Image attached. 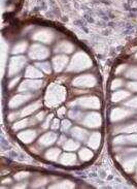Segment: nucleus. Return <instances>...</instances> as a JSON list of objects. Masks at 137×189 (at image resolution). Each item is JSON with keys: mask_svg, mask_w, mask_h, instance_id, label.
<instances>
[{"mask_svg": "<svg viewBox=\"0 0 137 189\" xmlns=\"http://www.w3.org/2000/svg\"><path fill=\"white\" fill-rule=\"evenodd\" d=\"M126 86L131 92H137V81H135V82H128Z\"/></svg>", "mask_w": 137, "mask_h": 189, "instance_id": "37", "label": "nucleus"}, {"mask_svg": "<svg viewBox=\"0 0 137 189\" xmlns=\"http://www.w3.org/2000/svg\"><path fill=\"white\" fill-rule=\"evenodd\" d=\"M124 106L130 107V109H137V96L124 103Z\"/></svg>", "mask_w": 137, "mask_h": 189, "instance_id": "35", "label": "nucleus"}, {"mask_svg": "<svg viewBox=\"0 0 137 189\" xmlns=\"http://www.w3.org/2000/svg\"><path fill=\"white\" fill-rule=\"evenodd\" d=\"M115 133H137V123H132V124H127L118 127L117 129H115Z\"/></svg>", "mask_w": 137, "mask_h": 189, "instance_id": "23", "label": "nucleus"}, {"mask_svg": "<svg viewBox=\"0 0 137 189\" xmlns=\"http://www.w3.org/2000/svg\"><path fill=\"white\" fill-rule=\"evenodd\" d=\"M28 176H29V173H27V172H20V173L16 174L14 178L16 179V180H18V181H19V180H22V179L27 178V177H28Z\"/></svg>", "mask_w": 137, "mask_h": 189, "instance_id": "38", "label": "nucleus"}, {"mask_svg": "<svg viewBox=\"0 0 137 189\" xmlns=\"http://www.w3.org/2000/svg\"><path fill=\"white\" fill-rule=\"evenodd\" d=\"M124 85V81L122 79H115L111 82V89L112 91H115V90H117L118 88H120Z\"/></svg>", "mask_w": 137, "mask_h": 189, "instance_id": "33", "label": "nucleus"}, {"mask_svg": "<svg viewBox=\"0 0 137 189\" xmlns=\"http://www.w3.org/2000/svg\"><path fill=\"white\" fill-rule=\"evenodd\" d=\"M70 134L73 139L79 141V142H86L89 139V132L85 128L79 127V126H74L73 128H71Z\"/></svg>", "mask_w": 137, "mask_h": 189, "instance_id": "15", "label": "nucleus"}, {"mask_svg": "<svg viewBox=\"0 0 137 189\" xmlns=\"http://www.w3.org/2000/svg\"><path fill=\"white\" fill-rule=\"evenodd\" d=\"M49 55H50L49 50L41 46H38V44L32 46L30 52H29V57L32 60H43L47 58Z\"/></svg>", "mask_w": 137, "mask_h": 189, "instance_id": "9", "label": "nucleus"}, {"mask_svg": "<svg viewBox=\"0 0 137 189\" xmlns=\"http://www.w3.org/2000/svg\"><path fill=\"white\" fill-rule=\"evenodd\" d=\"M131 96V92L126 91V90H119V91H115L111 94V99L112 103H120L122 100H125L127 98H129Z\"/></svg>", "mask_w": 137, "mask_h": 189, "instance_id": "22", "label": "nucleus"}, {"mask_svg": "<svg viewBox=\"0 0 137 189\" xmlns=\"http://www.w3.org/2000/svg\"><path fill=\"white\" fill-rule=\"evenodd\" d=\"M42 106L41 100H36L33 103H30L29 106H27L25 107H23L22 110L19 111L18 113V118H26V117L32 115L33 113H35L36 111H38Z\"/></svg>", "mask_w": 137, "mask_h": 189, "instance_id": "11", "label": "nucleus"}, {"mask_svg": "<svg viewBox=\"0 0 137 189\" xmlns=\"http://www.w3.org/2000/svg\"><path fill=\"white\" fill-rule=\"evenodd\" d=\"M35 66L38 67L39 69L42 71V73L46 74H50L52 73V67H50V64L49 62H39V63H36Z\"/></svg>", "mask_w": 137, "mask_h": 189, "instance_id": "28", "label": "nucleus"}, {"mask_svg": "<svg viewBox=\"0 0 137 189\" xmlns=\"http://www.w3.org/2000/svg\"><path fill=\"white\" fill-rule=\"evenodd\" d=\"M101 143V133L100 132H93L91 136H89V139L87 141V145L89 146V148H91L92 150H97L99 148Z\"/></svg>", "mask_w": 137, "mask_h": 189, "instance_id": "20", "label": "nucleus"}, {"mask_svg": "<svg viewBox=\"0 0 137 189\" xmlns=\"http://www.w3.org/2000/svg\"><path fill=\"white\" fill-rule=\"evenodd\" d=\"M79 147H80L79 142H77V141L73 139H70V140H67L66 143L63 145V149L65 151L73 152V151H76L77 149H79Z\"/></svg>", "mask_w": 137, "mask_h": 189, "instance_id": "25", "label": "nucleus"}, {"mask_svg": "<svg viewBox=\"0 0 137 189\" xmlns=\"http://www.w3.org/2000/svg\"><path fill=\"white\" fill-rule=\"evenodd\" d=\"M66 141H67V137L65 134H62V136H60L58 137V140H57V144L59 146H63L65 143H66Z\"/></svg>", "mask_w": 137, "mask_h": 189, "instance_id": "40", "label": "nucleus"}, {"mask_svg": "<svg viewBox=\"0 0 137 189\" xmlns=\"http://www.w3.org/2000/svg\"><path fill=\"white\" fill-rule=\"evenodd\" d=\"M33 98V94L32 93H19V94L14 95L8 103V107L11 110L18 109L19 107H21L22 104L25 103H28L29 100Z\"/></svg>", "mask_w": 137, "mask_h": 189, "instance_id": "8", "label": "nucleus"}, {"mask_svg": "<svg viewBox=\"0 0 137 189\" xmlns=\"http://www.w3.org/2000/svg\"><path fill=\"white\" fill-rule=\"evenodd\" d=\"M115 145H137V133H129L115 137Z\"/></svg>", "mask_w": 137, "mask_h": 189, "instance_id": "13", "label": "nucleus"}, {"mask_svg": "<svg viewBox=\"0 0 137 189\" xmlns=\"http://www.w3.org/2000/svg\"><path fill=\"white\" fill-rule=\"evenodd\" d=\"M25 187H26L25 184H23V185H16V186H14V188H25Z\"/></svg>", "mask_w": 137, "mask_h": 189, "instance_id": "46", "label": "nucleus"}, {"mask_svg": "<svg viewBox=\"0 0 137 189\" xmlns=\"http://www.w3.org/2000/svg\"><path fill=\"white\" fill-rule=\"evenodd\" d=\"M66 88L60 84L53 83L47 87L44 95V103L47 107H56L66 99Z\"/></svg>", "mask_w": 137, "mask_h": 189, "instance_id": "1", "label": "nucleus"}, {"mask_svg": "<svg viewBox=\"0 0 137 189\" xmlns=\"http://www.w3.org/2000/svg\"><path fill=\"white\" fill-rule=\"evenodd\" d=\"M60 156H61V150L59 148H50L44 154L46 159L50 161H58Z\"/></svg>", "mask_w": 137, "mask_h": 189, "instance_id": "24", "label": "nucleus"}, {"mask_svg": "<svg viewBox=\"0 0 137 189\" xmlns=\"http://www.w3.org/2000/svg\"><path fill=\"white\" fill-rule=\"evenodd\" d=\"M53 117H54L53 114H50V115L46 117V119L43 120V123L41 124V128H42V129H47V128L50 127V123H52Z\"/></svg>", "mask_w": 137, "mask_h": 189, "instance_id": "32", "label": "nucleus"}, {"mask_svg": "<svg viewBox=\"0 0 137 189\" xmlns=\"http://www.w3.org/2000/svg\"><path fill=\"white\" fill-rule=\"evenodd\" d=\"M92 66V61L84 53H77L73 56L69 66L66 68L68 73H79L86 69H89Z\"/></svg>", "mask_w": 137, "mask_h": 189, "instance_id": "2", "label": "nucleus"}, {"mask_svg": "<svg viewBox=\"0 0 137 189\" xmlns=\"http://www.w3.org/2000/svg\"><path fill=\"white\" fill-rule=\"evenodd\" d=\"M25 78L27 79H40L43 77V74L38 67H34L32 65H29L25 70Z\"/></svg>", "mask_w": 137, "mask_h": 189, "instance_id": "21", "label": "nucleus"}, {"mask_svg": "<svg viewBox=\"0 0 137 189\" xmlns=\"http://www.w3.org/2000/svg\"><path fill=\"white\" fill-rule=\"evenodd\" d=\"M69 61L67 56L65 55H58L53 58V68L56 73H61L67 67V63Z\"/></svg>", "mask_w": 137, "mask_h": 189, "instance_id": "14", "label": "nucleus"}, {"mask_svg": "<svg viewBox=\"0 0 137 189\" xmlns=\"http://www.w3.org/2000/svg\"><path fill=\"white\" fill-rule=\"evenodd\" d=\"M136 58H137V55H136Z\"/></svg>", "mask_w": 137, "mask_h": 189, "instance_id": "48", "label": "nucleus"}, {"mask_svg": "<svg viewBox=\"0 0 137 189\" xmlns=\"http://www.w3.org/2000/svg\"><path fill=\"white\" fill-rule=\"evenodd\" d=\"M136 173H137V169H136Z\"/></svg>", "mask_w": 137, "mask_h": 189, "instance_id": "47", "label": "nucleus"}, {"mask_svg": "<svg viewBox=\"0 0 137 189\" xmlns=\"http://www.w3.org/2000/svg\"><path fill=\"white\" fill-rule=\"evenodd\" d=\"M70 107H79L83 110H98L100 109V100L96 96H84L75 99L69 103Z\"/></svg>", "mask_w": 137, "mask_h": 189, "instance_id": "3", "label": "nucleus"}, {"mask_svg": "<svg viewBox=\"0 0 137 189\" xmlns=\"http://www.w3.org/2000/svg\"><path fill=\"white\" fill-rule=\"evenodd\" d=\"M20 79H21V77L19 76V77H16L14 78V79L11 81V82L8 84V89H11V88H14V86L17 85L18 83H19V81H20Z\"/></svg>", "mask_w": 137, "mask_h": 189, "instance_id": "43", "label": "nucleus"}, {"mask_svg": "<svg viewBox=\"0 0 137 189\" xmlns=\"http://www.w3.org/2000/svg\"><path fill=\"white\" fill-rule=\"evenodd\" d=\"M122 166H123L124 170H126L127 173L133 172L134 170L137 169V154L129 156V157L126 158V159H124V161L122 162Z\"/></svg>", "mask_w": 137, "mask_h": 189, "instance_id": "19", "label": "nucleus"}, {"mask_svg": "<svg viewBox=\"0 0 137 189\" xmlns=\"http://www.w3.org/2000/svg\"><path fill=\"white\" fill-rule=\"evenodd\" d=\"M75 184L73 182L69 181V180H63L61 182H57L55 184L50 185V188H73Z\"/></svg>", "mask_w": 137, "mask_h": 189, "instance_id": "27", "label": "nucleus"}, {"mask_svg": "<svg viewBox=\"0 0 137 189\" xmlns=\"http://www.w3.org/2000/svg\"><path fill=\"white\" fill-rule=\"evenodd\" d=\"M11 183V179H5V180H3V181H2V184H10Z\"/></svg>", "mask_w": 137, "mask_h": 189, "instance_id": "45", "label": "nucleus"}, {"mask_svg": "<svg viewBox=\"0 0 137 189\" xmlns=\"http://www.w3.org/2000/svg\"><path fill=\"white\" fill-rule=\"evenodd\" d=\"M57 115H58V118H63V117L66 115V107H60V109H58Z\"/></svg>", "mask_w": 137, "mask_h": 189, "instance_id": "41", "label": "nucleus"}, {"mask_svg": "<svg viewBox=\"0 0 137 189\" xmlns=\"http://www.w3.org/2000/svg\"><path fill=\"white\" fill-rule=\"evenodd\" d=\"M35 117H36V119H37L38 122L43 121V120L46 119V112H44V111H41V112L38 113L37 115H35Z\"/></svg>", "mask_w": 137, "mask_h": 189, "instance_id": "42", "label": "nucleus"}, {"mask_svg": "<svg viewBox=\"0 0 137 189\" xmlns=\"http://www.w3.org/2000/svg\"><path fill=\"white\" fill-rule=\"evenodd\" d=\"M46 182H47V180L46 178L38 179V180H36V181L34 182V184L32 185V186H33V187H40V186H43Z\"/></svg>", "mask_w": 137, "mask_h": 189, "instance_id": "39", "label": "nucleus"}, {"mask_svg": "<svg viewBox=\"0 0 137 189\" xmlns=\"http://www.w3.org/2000/svg\"><path fill=\"white\" fill-rule=\"evenodd\" d=\"M37 119L36 117H31V118H22V120L18 121L17 123H14L13 125V130L14 131H18L20 129H24L26 127H29V126H32L35 123H37Z\"/></svg>", "mask_w": 137, "mask_h": 189, "instance_id": "17", "label": "nucleus"}, {"mask_svg": "<svg viewBox=\"0 0 137 189\" xmlns=\"http://www.w3.org/2000/svg\"><path fill=\"white\" fill-rule=\"evenodd\" d=\"M125 69H126V65H120V66L117 68V70H115V74H121L122 71L125 70Z\"/></svg>", "mask_w": 137, "mask_h": 189, "instance_id": "44", "label": "nucleus"}, {"mask_svg": "<svg viewBox=\"0 0 137 189\" xmlns=\"http://www.w3.org/2000/svg\"><path fill=\"white\" fill-rule=\"evenodd\" d=\"M79 121L83 126H86V127H89V128H99L101 124H102L101 115L96 112L88 113L84 116L82 115Z\"/></svg>", "mask_w": 137, "mask_h": 189, "instance_id": "4", "label": "nucleus"}, {"mask_svg": "<svg viewBox=\"0 0 137 189\" xmlns=\"http://www.w3.org/2000/svg\"><path fill=\"white\" fill-rule=\"evenodd\" d=\"M37 136V131L34 129H28L21 131L20 133H18V139L24 144H30L36 139Z\"/></svg>", "mask_w": 137, "mask_h": 189, "instance_id": "16", "label": "nucleus"}, {"mask_svg": "<svg viewBox=\"0 0 137 189\" xmlns=\"http://www.w3.org/2000/svg\"><path fill=\"white\" fill-rule=\"evenodd\" d=\"M42 81L38 79H28L20 84L18 91L23 93H32L42 87Z\"/></svg>", "mask_w": 137, "mask_h": 189, "instance_id": "7", "label": "nucleus"}, {"mask_svg": "<svg viewBox=\"0 0 137 189\" xmlns=\"http://www.w3.org/2000/svg\"><path fill=\"white\" fill-rule=\"evenodd\" d=\"M133 114L132 109H123V107H115L111 112V121L118 122L123 119L128 118Z\"/></svg>", "mask_w": 137, "mask_h": 189, "instance_id": "10", "label": "nucleus"}, {"mask_svg": "<svg viewBox=\"0 0 137 189\" xmlns=\"http://www.w3.org/2000/svg\"><path fill=\"white\" fill-rule=\"evenodd\" d=\"M60 128H61V130L63 131V132H66V131H68L71 128V122L69 121V120L64 119L63 121L61 122Z\"/></svg>", "mask_w": 137, "mask_h": 189, "instance_id": "34", "label": "nucleus"}, {"mask_svg": "<svg viewBox=\"0 0 137 189\" xmlns=\"http://www.w3.org/2000/svg\"><path fill=\"white\" fill-rule=\"evenodd\" d=\"M125 77L128 78V79H132V80L137 81V66L128 68V70L126 71V74H125Z\"/></svg>", "mask_w": 137, "mask_h": 189, "instance_id": "29", "label": "nucleus"}, {"mask_svg": "<svg viewBox=\"0 0 137 189\" xmlns=\"http://www.w3.org/2000/svg\"><path fill=\"white\" fill-rule=\"evenodd\" d=\"M77 161V158H76V155L74 153H71V152H68L66 151L63 154H61L60 158H59V162H60L62 166H74Z\"/></svg>", "mask_w": 137, "mask_h": 189, "instance_id": "18", "label": "nucleus"}, {"mask_svg": "<svg viewBox=\"0 0 137 189\" xmlns=\"http://www.w3.org/2000/svg\"><path fill=\"white\" fill-rule=\"evenodd\" d=\"M58 137L59 136L57 133H55L54 131H49V132L43 133L38 139V145L41 147H50L55 143H57Z\"/></svg>", "mask_w": 137, "mask_h": 189, "instance_id": "12", "label": "nucleus"}, {"mask_svg": "<svg viewBox=\"0 0 137 189\" xmlns=\"http://www.w3.org/2000/svg\"><path fill=\"white\" fill-rule=\"evenodd\" d=\"M73 50V47L71 46L69 44H65L64 43V46H59L57 47V49H56L55 52H62V53H67L69 54L72 52Z\"/></svg>", "mask_w": 137, "mask_h": 189, "instance_id": "30", "label": "nucleus"}, {"mask_svg": "<svg viewBox=\"0 0 137 189\" xmlns=\"http://www.w3.org/2000/svg\"><path fill=\"white\" fill-rule=\"evenodd\" d=\"M60 120H59V118H55L52 120V123H50V129L52 130H57L60 128Z\"/></svg>", "mask_w": 137, "mask_h": 189, "instance_id": "36", "label": "nucleus"}, {"mask_svg": "<svg viewBox=\"0 0 137 189\" xmlns=\"http://www.w3.org/2000/svg\"><path fill=\"white\" fill-rule=\"evenodd\" d=\"M26 58L25 57L19 56V57H13L10 61L7 68V77H14L17 74H19L26 65Z\"/></svg>", "mask_w": 137, "mask_h": 189, "instance_id": "6", "label": "nucleus"}, {"mask_svg": "<svg viewBox=\"0 0 137 189\" xmlns=\"http://www.w3.org/2000/svg\"><path fill=\"white\" fill-rule=\"evenodd\" d=\"M97 79L93 74H82L72 80V85L77 88H93L96 86Z\"/></svg>", "mask_w": 137, "mask_h": 189, "instance_id": "5", "label": "nucleus"}, {"mask_svg": "<svg viewBox=\"0 0 137 189\" xmlns=\"http://www.w3.org/2000/svg\"><path fill=\"white\" fill-rule=\"evenodd\" d=\"M93 152L91 151L89 148H82L79 152V157L80 158V160L83 162H87V161H90L92 158H93Z\"/></svg>", "mask_w": 137, "mask_h": 189, "instance_id": "26", "label": "nucleus"}, {"mask_svg": "<svg viewBox=\"0 0 137 189\" xmlns=\"http://www.w3.org/2000/svg\"><path fill=\"white\" fill-rule=\"evenodd\" d=\"M26 48H27L26 43H22V44H17V46L13 49V54H20V53L25 52Z\"/></svg>", "mask_w": 137, "mask_h": 189, "instance_id": "31", "label": "nucleus"}]
</instances>
